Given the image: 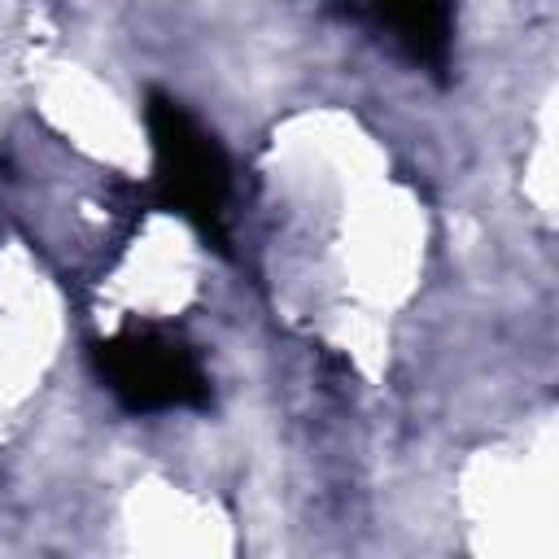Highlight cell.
<instances>
[{
  "mask_svg": "<svg viewBox=\"0 0 559 559\" xmlns=\"http://www.w3.org/2000/svg\"><path fill=\"white\" fill-rule=\"evenodd\" d=\"M96 371L131 415L210 406V371L197 345L166 323H127L105 336L96 345Z\"/></svg>",
  "mask_w": 559,
  "mask_h": 559,
  "instance_id": "obj_2",
  "label": "cell"
},
{
  "mask_svg": "<svg viewBox=\"0 0 559 559\" xmlns=\"http://www.w3.org/2000/svg\"><path fill=\"white\" fill-rule=\"evenodd\" d=\"M354 13H367L393 48L428 74L450 70L454 48V0H358Z\"/></svg>",
  "mask_w": 559,
  "mask_h": 559,
  "instance_id": "obj_3",
  "label": "cell"
},
{
  "mask_svg": "<svg viewBox=\"0 0 559 559\" xmlns=\"http://www.w3.org/2000/svg\"><path fill=\"white\" fill-rule=\"evenodd\" d=\"M144 127L153 144V197L162 210L192 223L205 240L227 249L231 166L214 131H205L175 96H144Z\"/></svg>",
  "mask_w": 559,
  "mask_h": 559,
  "instance_id": "obj_1",
  "label": "cell"
}]
</instances>
